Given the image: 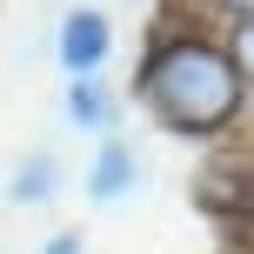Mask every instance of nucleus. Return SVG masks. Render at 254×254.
<instances>
[{"instance_id":"5","label":"nucleus","mask_w":254,"mask_h":254,"mask_svg":"<svg viewBox=\"0 0 254 254\" xmlns=\"http://www.w3.org/2000/svg\"><path fill=\"white\" fill-rule=\"evenodd\" d=\"M47 188H54V161H47V154L13 174V201H47Z\"/></svg>"},{"instance_id":"1","label":"nucleus","mask_w":254,"mask_h":254,"mask_svg":"<svg viewBox=\"0 0 254 254\" xmlns=\"http://www.w3.org/2000/svg\"><path fill=\"white\" fill-rule=\"evenodd\" d=\"M140 94L154 101V114L181 134H214L241 107V74L221 47L207 40H174L140 67Z\"/></svg>"},{"instance_id":"7","label":"nucleus","mask_w":254,"mask_h":254,"mask_svg":"<svg viewBox=\"0 0 254 254\" xmlns=\"http://www.w3.org/2000/svg\"><path fill=\"white\" fill-rule=\"evenodd\" d=\"M47 254H80V234H54V241H47Z\"/></svg>"},{"instance_id":"6","label":"nucleus","mask_w":254,"mask_h":254,"mask_svg":"<svg viewBox=\"0 0 254 254\" xmlns=\"http://www.w3.org/2000/svg\"><path fill=\"white\" fill-rule=\"evenodd\" d=\"M228 61H234V74H241L248 87H254V13H248L241 27H234V54H228Z\"/></svg>"},{"instance_id":"8","label":"nucleus","mask_w":254,"mask_h":254,"mask_svg":"<svg viewBox=\"0 0 254 254\" xmlns=\"http://www.w3.org/2000/svg\"><path fill=\"white\" fill-rule=\"evenodd\" d=\"M221 7H234V13H241V20H248V13H254V0H221Z\"/></svg>"},{"instance_id":"3","label":"nucleus","mask_w":254,"mask_h":254,"mask_svg":"<svg viewBox=\"0 0 254 254\" xmlns=\"http://www.w3.org/2000/svg\"><path fill=\"white\" fill-rule=\"evenodd\" d=\"M127 188H134V154H127L121 140H101V161H94V174H87V194L94 201H121Z\"/></svg>"},{"instance_id":"2","label":"nucleus","mask_w":254,"mask_h":254,"mask_svg":"<svg viewBox=\"0 0 254 254\" xmlns=\"http://www.w3.org/2000/svg\"><path fill=\"white\" fill-rule=\"evenodd\" d=\"M107 47H114L107 13H94V7H74V13H67V27H61V61H67L74 80H87L94 67L107 61Z\"/></svg>"},{"instance_id":"4","label":"nucleus","mask_w":254,"mask_h":254,"mask_svg":"<svg viewBox=\"0 0 254 254\" xmlns=\"http://www.w3.org/2000/svg\"><path fill=\"white\" fill-rule=\"evenodd\" d=\"M67 114H74L80 127H107V121H114V101H107V94H101V80H74V87H67Z\"/></svg>"}]
</instances>
